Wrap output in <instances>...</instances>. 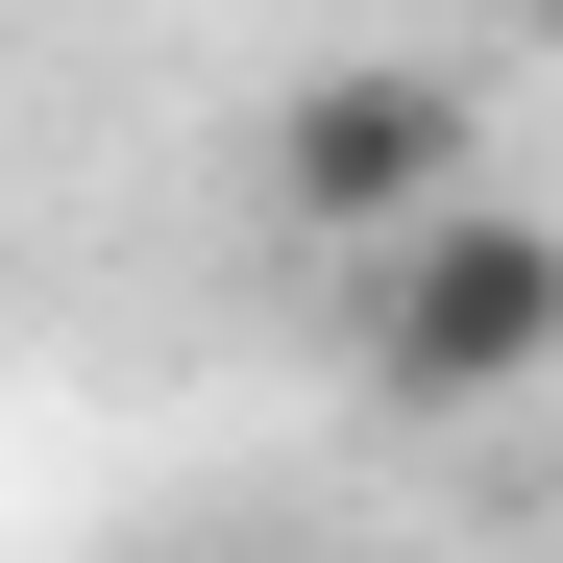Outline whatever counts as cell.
I'll return each mask as SVG.
<instances>
[{
    "label": "cell",
    "instance_id": "1",
    "mask_svg": "<svg viewBox=\"0 0 563 563\" xmlns=\"http://www.w3.org/2000/svg\"><path fill=\"white\" fill-rule=\"evenodd\" d=\"M343 367L393 417H515L563 367V221L465 172V197H417L393 245H343Z\"/></svg>",
    "mask_w": 563,
    "mask_h": 563
},
{
    "label": "cell",
    "instance_id": "2",
    "mask_svg": "<svg viewBox=\"0 0 563 563\" xmlns=\"http://www.w3.org/2000/svg\"><path fill=\"white\" fill-rule=\"evenodd\" d=\"M465 172H490V99H465L441 49H343V74L269 99V221L295 245H393L417 197H465Z\"/></svg>",
    "mask_w": 563,
    "mask_h": 563
},
{
    "label": "cell",
    "instance_id": "3",
    "mask_svg": "<svg viewBox=\"0 0 563 563\" xmlns=\"http://www.w3.org/2000/svg\"><path fill=\"white\" fill-rule=\"evenodd\" d=\"M515 49H563V0H515Z\"/></svg>",
    "mask_w": 563,
    "mask_h": 563
}]
</instances>
